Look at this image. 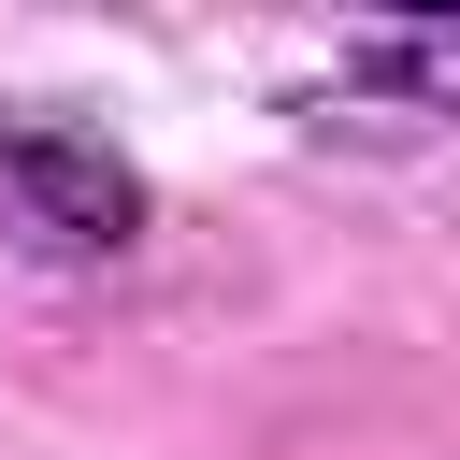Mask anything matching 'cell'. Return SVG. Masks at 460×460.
I'll use <instances>...</instances> for the list:
<instances>
[{
  "mask_svg": "<svg viewBox=\"0 0 460 460\" xmlns=\"http://www.w3.org/2000/svg\"><path fill=\"white\" fill-rule=\"evenodd\" d=\"M144 216H158V187H144L101 129H72V115H14V101H0V244H14V259H43V273H101V259L144 244Z\"/></svg>",
  "mask_w": 460,
  "mask_h": 460,
  "instance_id": "cell-1",
  "label": "cell"
},
{
  "mask_svg": "<svg viewBox=\"0 0 460 460\" xmlns=\"http://www.w3.org/2000/svg\"><path fill=\"white\" fill-rule=\"evenodd\" d=\"M345 101H388V115H460V14H431V29H359L345 43V72L331 86H302V115L316 129H345Z\"/></svg>",
  "mask_w": 460,
  "mask_h": 460,
  "instance_id": "cell-2",
  "label": "cell"
}]
</instances>
